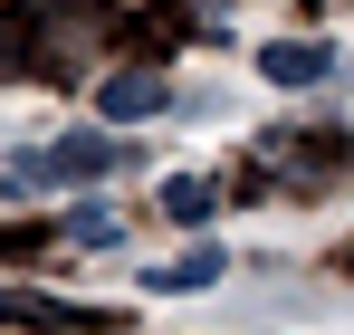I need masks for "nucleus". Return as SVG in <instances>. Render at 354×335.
<instances>
[{
    "label": "nucleus",
    "instance_id": "nucleus-1",
    "mask_svg": "<svg viewBox=\"0 0 354 335\" xmlns=\"http://www.w3.org/2000/svg\"><path fill=\"white\" fill-rule=\"evenodd\" d=\"M134 144L124 134H58L48 154H39V182H96V172H115Z\"/></svg>",
    "mask_w": 354,
    "mask_h": 335
},
{
    "label": "nucleus",
    "instance_id": "nucleus-2",
    "mask_svg": "<svg viewBox=\"0 0 354 335\" xmlns=\"http://www.w3.org/2000/svg\"><path fill=\"white\" fill-rule=\"evenodd\" d=\"M259 77L268 87H326L335 77V48L326 39H278V48H259Z\"/></svg>",
    "mask_w": 354,
    "mask_h": 335
},
{
    "label": "nucleus",
    "instance_id": "nucleus-3",
    "mask_svg": "<svg viewBox=\"0 0 354 335\" xmlns=\"http://www.w3.org/2000/svg\"><path fill=\"white\" fill-rule=\"evenodd\" d=\"M221 269H230V249H221V239H192L182 259L144 269V287H163V297H192V287H221Z\"/></svg>",
    "mask_w": 354,
    "mask_h": 335
},
{
    "label": "nucleus",
    "instance_id": "nucleus-4",
    "mask_svg": "<svg viewBox=\"0 0 354 335\" xmlns=\"http://www.w3.org/2000/svg\"><path fill=\"white\" fill-rule=\"evenodd\" d=\"M163 96H173V87H163L153 67H124V77H106L96 106H106V125H144V115H163Z\"/></svg>",
    "mask_w": 354,
    "mask_h": 335
},
{
    "label": "nucleus",
    "instance_id": "nucleus-5",
    "mask_svg": "<svg viewBox=\"0 0 354 335\" xmlns=\"http://www.w3.org/2000/svg\"><path fill=\"white\" fill-rule=\"evenodd\" d=\"M211 211H221V192H211L201 172H173V182H163V221H182V230H201V221H211Z\"/></svg>",
    "mask_w": 354,
    "mask_h": 335
},
{
    "label": "nucleus",
    "instance_id": "nucleus-6",
    "mask_svg": "<svg viewBox=\"0 0 354 335\" xmlns=\"http://www.w3.org/2000/svg\"><path fill=\"white\" fill-rule=\"evenodd\" d=\"M0 316H19V326H106L96 307H58V297H10V287H0Z\"/></svg>",
    "mask_w": 354,
    "mask_h": 335
},
{
    "label": "nucleus",
    "instance_id": "nucleus-7",
    "mask_svg": "<svg viewBox=\"0 0 354 335\" xmlns=\"http://www.w3.org/2000/svg\"><path fill=\"white\" fill-rule=\"evenodd\" d=\"M67 239H77V249H115V239H124V221L106 211V201H77V211H67Z\"/></svg>",
    "mask_w": 354,
    "mask_h": 335
}]
</instances>
